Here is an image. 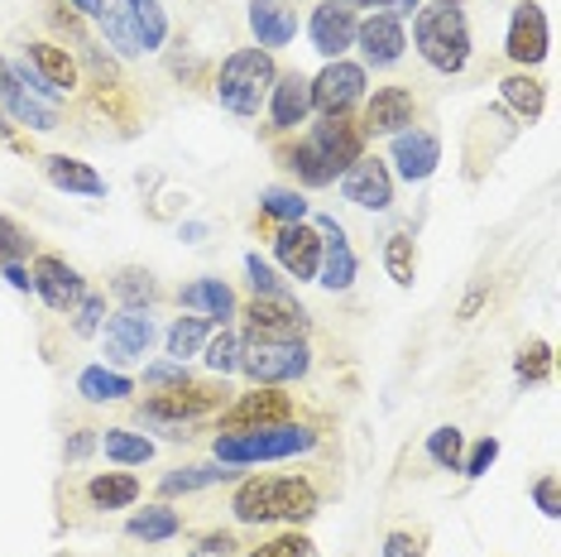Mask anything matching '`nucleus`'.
Wrapping results in <instances>:
<instances>
[{"label": "nucleus", "mask_w": 561, "mask_h": 557, "mask_svg": "<svg viewBox=\"0 0 561 557\" xmlns=\"http://www.w3.org/2000/svg\"><path fill=\"white\" fill-rule=\"evenodd\" d=\"M365 155V130L351 116H322V125H312L308 139L288 149V169L298 173V183L327 187Z\"/></svg>", "instance_id": "f257e3e1"}, {"label": "nucleus", "mask_w": 561, "mask_h": 557, "mask_svg": "<svg viewBox=\"0 0 561 557\" xmlns=\"http://www.w3.org/2000/svg\"><path fill=\"white\" fill-rule=\"evenodd\" d=\"M231 514L240 524H278V519H312L317 514V486L302 476H254L236 490Z\"/></svg>", "instance_id": "f03ea898"}, {"label": "nucleus", "mask_w": 561, "mask_h": 557, "mask_svg": "<svg viewBox=\"0 0 561 557\" xmlns=\"http://www.w3.org/2000/svg\"><path fill=\"white\" fill-rule=\"evenodd\" d=\"M317 447V433L302 423H270L250 433H221L216 437V462L221 466H254V462H288Z\"/></svg>", "instance_id": "7ed1b4c3"}, {"label": "nucleus", "mask_w": 561, "mask_h": 557, "mask_svg": "<svg viewBox=\"0 0 561 557\" xmlns=\"http://www.w3.org/2000/svg\"><path fill=\"white\" fill-rule=\"evenodd\" d=\"M278 78L270 48H236L216 72V101L231 116H260V106L270 101V87Z\"/></svg>", "instance_id": "20e7f679"}, {"label": "nucleus", "mask_w": 561, "mask_h": 557, "mask_svg": "<svg viewBox=\"0 0 561 557\" xmlns=\"http://www.w3.org/2000/svg\"><path fill=\"white\" fill-rule=\"evenodd\" d=\"M413 44L423 54L427 68L437 72H461L470 62V24L456 5H432V10H417L413 20Z\"/></svg>", "instance_id": "39448f33"}, {"label": "nucleus", "mask_w": 561, "mask_h": 557, "mask_svg": "<svg viewBox=\"0 0 561 557\" xmlns=\"http://www.w3.org/2000/svg\"><path fill=\"white\" fill-rule=\"evenodd\" d=\"M240 371L254 385H288V379H302L312 371V351L308 341H245Z\"/></svg>", "instance_id": "423d86ee"}, {"label": "nucleus", "mask_w": 561, "mask_h": 557, "mask_svg": "<svg viewBox=\"0 0 561 557\" xmlns=\"http://www.w3.org/2000/svg\"><path fill=\"white\" fill-rule=\"evenodd\" d=\"M226 399V385H178V389H159L154 399L139 409V423H159V428H178L187 423V418H202L211 409H221Z\"/></svg>", "instance_id": "0eeeda50"}, {"label": "nucleus", "mask_w": 561, "mask_h": 557, "mask_svg": "<svg viewBox=\"0 0 561 557\" xmlns=\"http://www.w3.org/2000/svg\"><path fill=\"white\" fill-rule=\"evenodd\" d=\"M312 87V111L322 116H346L355 101L365 96V68L360 62H346V58H331L317 78H308Z\"/></svg>", "instance_id": "6e6552de"}, {"label": "nucleus", "mask_w": 561, "mask_h": 557, "mask_svg": "<svg viewBox=\"0 0 561 557\" xmlns=\"http://www.w3.org/2000/svg\"><path fill=\"white\" fill-rule=\"evenodd\" d=\"M159 327L149 318V308H121L116 318L106 322V361L111 365H130V361H145L149 346H154Z\"/></svg>", "instance_id": "1a4fd4ad"}, {"label": "nucleus", "mask_w": 561, "mask_h": 557, "mask_svg": "<svg viewBox=\"0 0 561 557\" xmlns=\"http://www.w3.org/2000/svg\"><path fill=\"white\" fill-rule=\"evenodd\" d=\"M250 341H302L308 332V312L293 298H254L245 308Z\"/></svg>", "instance_id": "9d476101"}, {"label": "nucleus", "mask_w": 561, "mask_h": 557, "mask_svg": "<svg viewBox=\"0 0 561 557\" xmlns=\"http://www.w3.org/2000/svg\"><path fill=\"white\" fill-rule=\"evenodd\" d=\"M355 44L369 68H393L408 48V34H403V20L389 15V10H369V15L355 24Z\"/></svg>", "instance_id": "9b49d317"}, {"label": "nucleus", "mask_w": 561, "mask_h": 557, "mask_svg": "<svg viewBox=\"0 0 561 557\" xmlns=\"http://www.w3.org/2000/svg\"><path fill=\"white\" fill-rule=\"evenodd\" d=\"M293 403L288 395H278L274 385H260L254 395H240L231 409L221 413V433H250V428H270V423H288Z\"/></svg>", "instance_id": "f8f14e48"}, {"label": "nucleus", "mask_w": 561, "mask_h": 557, "mask_svg": "<svg viewBox=\"0 0 561 557\" xmlns=\"http://www.w3.org/2000/svg\"><path fill=\"white\" fill-rule=\"evenodd\" d=\"M341 197L355 202L365 212H389L393 207V179L385 169V159H355L346 173H341Z\"/></svg>", "instance_id": "ddd939ff"}, {"label": "nucleus", "mask_w": 561, "mask_h": 557, "mask_svg": "<svg viewBox=\"0 0 561 557\" xmlns=\"http://www.w3.org/2000/svg\"><path fill=\"white\" fill-rule=\"evenodd\" d=\"M30 278H34V294H39L54 312H72L87 298L82 274L72 270L62 255H39V260H34V274Z\"/></svg>", "instance_id": "4468645a"}, {"label": "nucleus", "mask_w": 561, "mask_h": 557, "mask_svg": "<svg viewBox=\"0 0 561 557\" xmlns=\"http://www.w3.org/2000/svg\"><path fill=\"white\" fill-rule=\"evenodd\" d=\"M274 255L284 264L288 278H317V264H322V231L308 221H293V226H278L274 236Z\"/></svg>", "instance_id": "2eb2a0df"}, {"label": "nucleus", "mask_w": 561, "mask_h": 557, "mask_svg": "<svg viewBox=\"0 0 561 557\" xmlns=\"http://www.w3.org/2000/svg\"><path fill=\"white\" fill-rule=\"evenodd\" d=\"M317 231H322V264H317V284L331 288V294H346V288L355 284V250L346 231L336 226V217H317Z\"/></svg>", "instance_id": "dca6fc26"}, {"label": "nucleus", "mask_w": 561, "mask_h": 557, "mask_svg": "<svg viewBox=\"0 0 561 557\" xmlns=\"http://www.w3.org/2000/svg\"><path fill=\"white\" fill-rule=\"evenodd\" d=\"M355 10L351 5H341V0H322V5L312 10V20H308V34H312V48L322 54L327 62L331 58H341L346 48L355 44Z\"/></svg>", "instance_id": "f3484780"}, {"label": "nucleus", "mask_w": 561, "mask_h": 557, "mask_svg": "<svg viewBox=\"0 0 561 557\" xmlns=\"http://www.w3.org/2000/svg\"><path fill=\"white\" fill-rule=\"evenodd\" d=\"M504 54L514 58V62H523V68H533V62H542V58H547V15H542V5H533V0L514 5Z\"/></svg>", "instance_id": "a211bd4d"}, {"label": "nucleus", "mask_w": 561, "mask_h": 557, "mask_svg": "<svg viewBox=\"0 0 561 557\" xmlns=\"http://www.w3.org/2000/svg\"><path fill=\"white\" fill-rule=\"evenodd\" d=\"M413 111H417V101L408 87H375V96L365 101L360 130L365 135H399L413 125Z\"/></svg>", "instance_id": "6ab92c4d"}, {"label": "nucleus", "mask_w": 561, "mask_h": 557, "mask_svg": "<svg viewBox=\"0 0 561 557\" xmlns=\"http://www.w3.org/2000/svg\"><path fill=\"white\" fill-rule=\"evenodd\" d=\"M389 159L399 163V173L408 183H427L432 173H437V163H442V139L432 130H399L393 135Z\"/></svg>", "instance_id": "aec40b11"}, {"label": "nucleus", "mask_w": 561, "mask_h": 557, "mask_svg": "<svg viewBox=\"0 0 561 557\" xmlns=\"http://www.w3.org/2000/svg\"><path fill=\"white\" fill-rule=\"evenodd\" d=\"M312 116V87L302 72H284V78H274L270 87V121L274 130H298L302 121Z\"/></svg>", "instance_id": "412c9836"}, {"label": "nucleus", "mask_w": 561, "mask_h": 557, "mask_svg": "<svg viewBox=\"0 0 561 557\" xmlns=\"http://www.w3.org/2000/svg\"><path fill=\"white\" fill-rule=\"evenodd\" d=\"M250 30L260 48H288L298 39V10L288 0H250Z\"/></svg>", "instance_id": "4be33fe9"}, {"label": "nucleus", "mask_w": 561, "mask_h": 557, "mask_svg": "<svg viewBox=\"0 0 561 557\" xmlns=\"http://www.w3.org/2000/svg\"><path fill=\"white\" fill-rule=\"evenodd\" d=\"M0 106L10 111L20 125H30V130H58V116L54 106H44V101H34L24 87L15 82V72H10V62L0 58Z\"/></svg>", "instance_id": "5701e85b"}, {"label": "nucleus", "mask_w": 561, "mask_h": 557, "mask_svg": "<svg viewBox=\"0 0 561 557\" xmlns=\"http://www.w3.org/2000/svg\"><path fill=\"white\" fill-rule=\"evenodd\" d=\"M44 173L58 193H78V197H106V179L92 169V163L72 159V155H48L44 159Z\"/></svg>", "instance_id": "b1692460"}, {"label": "nucleus", "mask_w": 561, "mask_h": 557, "mask_svg": "<svg viewBox=\"0 0 561 557\" xmlns=\"http://www.w3.org/2000/svg\"><path fill=\"white\" fill-rule=\"evenodd\" d=\"M178 303H183L187 312L211 318V322L236 318V294H231V284H221V278H197V284H183V288H178Z\"/></svg>", "instance_id": "393cba45"}, {"label": "nucleus", "mask_w": 561, "mask_h": 557, "mask_svg": "<svg viewBox=\"0 0 561 557\" xmlns=\"http://www.w3.org/2000/svg\"><path fill=\"white\" fill-rule=\"evenodd\" d=\"M121 10H125V20H130V30H135L139 54H154V48L169 39V15H163L159 0H121Z\"/></svg>", "instance_id": "a878e982"}, {"label": "nucleus", "mask_w": 561, "mask_h": 557, "mask_svg": "<svg viewBox=\"0 0 561 557\" xmlns=\"http://www.w3.org/2000/svg\"><path fill=\"white\" fill-rule=\"evenodd\" d=\"M24 58L34 62V68L44 72V82H54L58 92H72V87H78V58L68 54V48H58V44H30L24 48Z\"/></svg>", "instance_id": "bb28decb"}, {"label": "nucleus", "mask_w": 561, "mask_h": 557, "mask_svg": "<svg viewBox=\"0 0 561 557\" xmlns=\"http://www.w3.org/2000/svg\"><path fill=\"white\" fill-rule=\"evenodd\" d=\"M87 500L96 510H130L139 500V480L130 471H106V476H92L87 480Z\"/></svg>", "instance_id": "cd10ccee"}, {"label": "nucleus", "mask_w": 561, "mask_h": 557, "mask_svg": "<svg viewBox=\"0 0 561 557\" xmlns=\"http://www.w3.org/2000/svg\"><path fill=\"white\" fill-rule=\"evenodd\" d=\"M125 534L135 543H169L183 534V514L169 510V504H149V510H139L130 524H125Z\"/></svg>", "instance_id": "c85d7f7f"}, {"label": "nucleus", "mask_w": 561, "mask_h": 557, "mask_svg": "<svg viewBox=\"0 0 561 557\" xmlns=\"http://www.w3.org/2000/svg\"><path fill=\"white\" fill-rule=\"evenodd\" d=\"M221 480H236V466H221V462H202V466H178L159 480L163 496H187V490H207V486H221Z\"/></svg>", "instance_id": "c756f323"}, {"label": "nucleus", "mask_w": 561, "mask_h": 557, "mask_svg": "<svg viewBox=\"0 0 561 557\" xmlns=\"http://www.w3.org/2000/svg\"><path fill=\"white\" fill-rule=\"evenodd\" d=\"M500 96H504V106L514 111V116L523 121H538L542 116V106H547V87L538 78H528V72H514V78H504L500 82Z\"/></svg>", "instance_id": "7c9ffc66"}, {"label": "nucleus", "mask_w": 561, "mask_h": 557, "mask_svg": "<svg viewBox=\"0 0 561 557\" xmlns=\"http://www.w3.org/2000/svg\"><path fill=\"white\" fill-rule=\"evenodd\" d=\"M78 395L87 403H116L125 395H135V385L125 379L121 371H106V365H87V371L78 375Z\"/></svg>", "instance_id": "2f4dec72"}, {"label": "nucleus", "mask_w": 561, "mask_h": 557, "mask_svg": "<svg viewBox=\"0 0 561 557\" xmlns=\"http://www.w3.org/2000/svg\"><path fill=\"white\" fill-rule=\"evenodd\" d=\"M96 447L106 452V462H116V466H145L149 457H154V442H149L145 433H125V428H106Z\"/></svg>", "instance_id": "473e14b6"}, {"label": "nucleus", "mask_w": 561, "mask_h": 557, "mask_svg": "<svg viewBox=\"0 0 561 557\" xmlns=\"http://www.w3.org/2000/svg\"><path fill=\"white\" fill-rule=\"evenodd\" d=\"M207 337H211V318H178V322L169 327V337H163V346H169L173 361L187 365V356H202Z\"/></svg>", "instance_id": "72a5a7b5"}, {"label": "nucleus", "mask_w": 561, "mask_h": 557, "mask_svg": "<svg viewBox=\"0 0 561 557\" xmlns=\"http://www.w3.org/2000/svg\"><path fill=\"white\" fill-rule=\"evenodd\" d=\"M385 270L389 278L399 288H413V278H417V246H413V236H389L385 240Z\"/></svg>", "instance_id": "f704fd0d"}, {"label": "nucleus", "mask_w": 561, "mask_h": 557, "mask_svg": "<svg viewBox=\"0 0 561 557\" xmlns=\"http://www.w3.org/2000/svg\"><path fill=\"white\" fill-rule=\"evenodd\" d=\"M240 351H245V337H236V332H226L221 327V337H207V346H202V361H207V371L211 375H231L240 371Z\"/></svg>", "instance_id": "c9c22d12"}, {"label": "nucleus", "mask_w": 561, "mask_h": 557, "mask_svg": "<svg viewBox=\"0 0 561 557\" xmlns=\"http://www.w3.org/2000/svg\"><path fill=\"white\" fill-rule=\"evenodd\" d=\"M111 294H116L125 308H149V303L159 298V284L149 270H121L116 284H111Z\"/></svg>", "instance_id": "e433bc0d"}, {"label": "nucleus", "mask_w": 561, "mask_h": 557, "mask_svg": "<svg viewBox=\"0 0 561 557\" xmlns=\"http://www.w3.org/2000/svg\"><path fill=\"white\" fill-rule=\"evenodd\" d=\"M260 212L264 217H274V221H308V202H302V193H293V187H264L260 193Z\"/></svg>", "instance_id": "4c0bfd02"}, {"label": "nucleus", "mask_w": 561, "mask_h": 557, "mask_svg": "<svg viewBox=\"0 0 561 557\" xmlns=\"http://www.w3.org/2000/svg\"><path fill=\"white\" fill-rule=\"evenodd\" d=\"M427 457L442 466V471H461V457H466V437L461 428H437L427 437Z\"/></svg>", "instance_id": "58836bf2"}, {"label": "nucleus", "mask_w": 561, "mask_h": 557, "mask_svg": "<svg viewBox=\"0 0 561 557\" xmlns=\"http://www.w3.org/2000/svg\"><path fill=\"white\" fill-rule=\"evenodd\" d=\"M514 371H518L523 385H542V379L552 375V346H547V341H528V346H518Z\"/></svg>", "instance_id": "ea45409f"}, {"label": "nucleus", "mask_w": 561, "mask_h": 557, "mask_svg": "<svg viewBox=\"0 0 561 557\" xmlns=\"http://www.w3.org/2000/svg\"><path fill=\"white\" fill-rule=\"evenodd\" d=\"M245 274H250L254 298H288V284H284V278H278V270H274L270 260L245 255Z\"/></svg>", "instance_id": "a19ab883"}, {"label": "nucleus", "mask_w": 561, "mask_h": 557, "mask_svg": "<svg viewBox=\"0 0 561 557\" xmlns=\"http://www.w3.org/2000/svg\"><path fill=\"white\" fill-rule=\"evenodd\" d=\"M10 72H15V82H20V87H30V96H34V101H44V106H54V101L62 96L54 82H44V72L34 68L30 58H20V62H15V68H10Z\"/></svg>", "instance_id": "79ce46f5"}, {"label": "nucleus", "mask_w": 561, "mask_h": 557, "mask_svg": "<svg viewBox=\"0 0 561 557\" xmlns=\"http://www.w3.org/2000/svg\"><path fill=\"white\" fill-rule=\"evenodd\" d=\"M101 318H106V298L87 294L78 308H72V332H78V337H96L101 332Z\"/></svg>", "instance_id": "37998d69"}, {"label": "nucleus", "mask_w": 561, "mask_h": 557, "mask_svg": "<svg viewBox=\"0 0 561 557\" xmlns=\"http://www.w3.org/2000/svg\"><path fill=\"white\" fill-rule=\"evenodd\" d=\"M34 250V240L20 231V221H10V217H0V264H15L24 260Z\"/></svg>", "instance_id": "c03bdc74"}, {"label": "nucleus", "mask_w": 561, "mask_h": 557, "mask_svg": "<svg viewBox=\"0 0 561 557\" xmlns=\"http://www.w3.org/2000/svg\"><path fill=\"white\" fill-rule=\"evenodd\" d=\"M101 24H106V39L121 48L125 58H139V44H135V30H130V20H125V10L116 5V10H106L101 15Z\"/></svg>", "instance_id": "a18cd8bd"}, {"label": "nucleus", "mask_w": 561, "mask_h": 557, "mask_svg": "<svg viewBox=\"0 0 561 557\" xmlns=\"http://www.w3.org/2000/svg\"><path fill=\"white\" fill-rule=\"evenodd\" d=\"M494 462H500V437H480L476 447H470V457H461V471H466L470 480H480Z\"/></svg>", "instance_id": "49530a36"}, {"label": "nucleus", "mask_w": 561, "mask_h": 557, "mask_svg": "<svg viewBox=\"0 0 561 557\" xmlns=\"http://www.w3.org/2000/svg\"><path fill=\"white\" fill-rule=\"evenodd\" d=\"M187 365L183 361H159V365H149L145 371V385L149 389H178V385H187Z\"/></svg>", "instance_id": "de8ad7c7"}, {"label": "nucleus", "mask_w": 561, "mask_h": 557, "mask_svg": "<svg viewBox=\"0 0 561 557\" xmlns=\"http://www.w3.org/2000/svg\"><path fill=\"white\" fill-rule=\"evenodd\" d=\"M312 553V543L302 538V534H278L274 543H264V548H254L250 557H308Z\"/></svg>", "instance_id": "09e8293b"}, {"label": "nucleus", "mask_w": 561, "mask_h": 557, "mask_svg": "<svg viewBox=\"0 0 561 557\" xmlns=\"http://www.w3.org/2000/svg\"><path fill=\"white\" fill-rule=\"evenodd\" d=\"M533 500H538V510L547 519H557L561 514V504H557V476H542L538 486H533Z\"/></svg>", "instance_id": "8fccbe9b"}, {"label": "nucleus", "mask_w": 561, "mask_h": 557, "mask_svg": "<svg viewBox=\"0 0 561 557\" xmlns=\"http://www.w3.org/2000/svg\"><path fill=\"white\" fill-rule=\"evenodd\" d=\"M236 534H207L202 538V548H197V557H236Z\"/></svg>", "instance_id": "3c124183"}, {"label": "nucleus", "mask_w": 561, "mask_h": 557, "mask_svg": "<svg viewBox=\"0 0 561 557\" xmlns=\"http://www.w3.org/2000/svg\"><path fill=\"white\" fill-rule=\"evenodd\" d=\"M379 557H417V538L408 534V528H393V534L385 538V553Z\"/></svg>", "instance_id": "603ef678"}, {"label": "nucleus", "mask_w": 561, "mask_h": 557, "mask_svg": "<svg viewBox=\"0 0 561 557\" xmlns=\"http://www.w3.org/2000/svg\"><path fill=\"white\" fill-rule=\"evenodd\" d=\"M96 442H101V437H96V428H78V433L68 437V447H62V452H68V462H82L87 452L96 447Z\"/></svg>", "instance_id": "864d4df0"}, {"label": "nucleus", "mask_w": 561, "mask_h": 557, "mask_svg": "<svg viewBox=\"0 0 561 557\" xmlns=\"http://www.w3.org/2000/svg\"><path fill=\"white\" fill-rule=\"evenodd\" d=\"M0 270H5V278H10V288H15V294H30V288H34V278H30V270H24L20 260L15 264H0Z\"/></svg>", "instance_id": "5fc2aeb1"}, {"label": "nucleus", "mask_w": 561, "mask_h": 557, "mask_svg": "<svg viewBox=\"0 0 561 557\" xmlns=\"http://www.w3.org/2000/svg\"><path fill=\"white\" fill-rule=\"evenodd\" d=\"M480 303H484V288H470L466 294V303H461V322H470L480 312Z\"/></svg>", "instance_id": "6e6d98bb"}, {"label": "nucleus", "mask_w": 561, "mask_h": 557, "mask_svg": "<svg viewBox=\"0 0 561 557\" xmlns=\"http://www.w3.org/2000/svg\"><path fill=\"white\" fill-rule=\"evenodd\" d=\"M72 10H82V15H92V20H101L106 15V0H68Z\"/></svg>", "instance_id": "4d7b16f0"}, {"label": "nucleus", "mask_w": 561, "mask_h": 557, "mask_svg": "<svg viewBox=\"0 0 561 557\" xmlns=\"http://www.w3.org/2000/svg\"><path fill=\"white\" fill-rule=\"evenodd\" d=\"M417 5H423V0H389V15H399V20H403V15H413Z\"/></svg>", "instance_id": "13d9d810"}, {"label": "nucleus", "mask_w": 561, "mask_h": 557, "mask_svg": "<svg viewBox=\"0 0 561 557\" xmlns=\"http://www.w3.org/2000/svg\"><path fill=\"white\" fill-rule=\"evenodd\" d=\"M0 139H10V125H5V116H0Z\"/></svg>", "instance_id": "bf43d9fd"}, {"label": "nucleus", "mask_w": 561, "mask_h": 557, "mask_svg": "<svg viewBox=\"0 0 561 557\" xmlns=\"http://www.w3.org/2000/svg\"><path fill=\"white\" fill-rule=\"evenodd\" d=\"M432 5H456V10H461V0H432Z\"/></svg>", "instance_id": "052dcab7"}]
</instances>
